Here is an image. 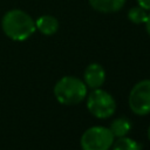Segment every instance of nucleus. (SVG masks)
I'll return each mask as SVG.
<instances>
[{
	"label": "nucleus",
	"instance_id": "f257e3e1",
	"mask_svg": "<svg viewBox=\"0 0 150 150\" xmlns=\"http://www.w3.org/2000/svg\"><path fill=\"white\" fill-rule=\"evenodd\" d=\"M1 28L5 35L13 41H25L36 30L35 20L20 8L9 9L4 14Z\"/></svg>",
	"mask_w": 150,
	"mask_h": 150
},
{
	"label": "nucleus",
	"instance_id": "f03ea898",
	"mask_svg": "<svg viewBox=\"0 0 150 150\" xmlns=\"http://www.w3.org/2000/svg\"><path fill=\"white\" fill-rule=\"evenodd\" d=\"M54 96L60 104L75 105L81 103L88 94L86 83L75 76H63L54 86Z\"/></svg>",
	"mask_w": 150,
	"mask_h": 150
},
{
	"label": "nucleus",
	"instance_id": "7ed1b4c3",
	"mask_svg": "<svg viewBox=\"0 0 150 150\" xmlns=\"http://www.w3.org/2000/svg\"><path fill=\"white\" fill-rule=\"evenodd\" d=\"M87 109L96 118H109L116 111L115 98L105 90L97 88L87 94Z\"/></svg>",
	"mask_w": 150,
	"mask_h": 150
},
{
	"label": "nucleus",
	"instance_id": "20e7f679",
	"mask_svg": "<svg viewBox=\"0 0 150 150\" xmlns=\"http://www.w3.org/2000/svg\"><path fill=\"white\" fill-rule=\"evenodd\" d=\"M114 138L109 128L95 125L88 128L82 134L80 145L82 150H110Z\"/></svg>",
	"mask_w": 150,
	"mask_h": 150
},
{
	"label": "nucleus",
	"instance_id": "39448f33",
	"mask_svg": "<svg viewBox=\"0 0 150 150\" xmlns=\"http://www.w3.org/2000/svg\"><path fill=\"white\" fill-rule=\"evenodd\" d=\"M128 103L136 115L144 116L150 112V80H142L134 84L129 93Z\"/></svg>",
	"mask_w": 150,
	"mask_h": 150
},
{
	"label": "nucleus",
	"instance_id": "423d86ee",
	"mask_svg": "<svg viewBox=\"0 0 150 150\" xmlns=\"http://www.w3.org/2000/svg\"><path fill=\"white\" fill-rule=\"evenodd\" d=\"M105 81V70L104 68L96 62H93L87 66L83 73V82L90 89H97L103 86Z\"/></svg>",
	"mask_w": 150,
	"mask_h": 150
},
{
	"label": "nucleus",
	"instance_id": "0eeeda50",
	"mask_svg": "<svg viewBox=\"0 0 150 150\" xmlns=\"http://www.w3.org/2000/svg\"><path fill=\"white\" fill-rule=\"evenodd\" d=\"M59 20L50 14H43L35 20V28L41 34L50 36L59 30Z\"/></svg>",
	"mask_w": 150,
	"mask_h": 150
},
{
	"label": "nucleus",
	"instance_id": "6e6552de",
	"mask_svg": "<svg viewBox=\"0 0 150 150\" xmlns=\"http://www.w3.org/2000/svg\"><path fill=\"white\" fill-rule=\"evenodd\" d=\"M90 7L96 12L109 14L118 12L125 4V0H88Z\"/></svg>",
	"mask_w": 150,
	"mask_h": 150
},
{
	"label": "nucleus",
	"instance_id": "1a4fd4ad",
	"mask_svg": "<svg viewBox=\"0 0 150 150\" xmlns=\"http://www.w3.org/2000/svg\"><path fill=\"white\" fill-rule=\"evenodd\" d=\"M110 131L112 132L114 137H123L127 136V134L131 129V123L127 117H118L115 118L110 124Z\"/></svg>",
	"mask_w": 150,
	"mask_h": 150
},
{
	"label": "nucleus",
	"instance_id": "9d476101",
	"mask_svg": "<svg viewBox=\"0 0 150 150\" xmlns=\"http://www.w3.org/2000/svg\"><path fill=\"white\" fill-rule=\"evenodd\" d=\"M110 149L111 150H141V145L135 139L123 136L114 141Z\"/></svg>",
	"mask_w": 150,
	"mask_h": 150
},
{
	"label": "nucleus",
	"instance_id": "9b49d317",
	"mask_svg": "<svg viewBox=\"0 0 150 150\" xmlns=\"http://www.w3.org/2000/svg\"><path fill=\"white\" fill-rule=\"evenodd\" d=\"M146 18H148V12L141 6H134L128 12V19L135 25L144 23Z\"/></svg>",
	"mask_w": 150,
	"mask_h": 150
},
{
	"label": "nucleus",
	"instance_id": "f8f14e48",
	"mask_svg": "<svg viewBox=\"0 0 150 150\" xmlns=\"http://www.w3.org/2000/svg\"><path fill=\"white\" fill-rule=\"evenodd\" d=\"M137 4L145 11H150V0H137Z\"/></svg>",
	"mask_w": 150,
	"mask_h": 150
},
{
	"label": "nucleus",
	"instance_id": "ddd939ff",
	"mask_svg": "<svg viewBox=\"0 0 150 150\" xmlns=\"http://www.w3.org/2000/svg\"><path fill=\"white\" fill-rule=\"evenodd\" d=\"M144 25H145V30H146V33H148L149 36H150V14H148V18H146Z\"/></svg>",
	"mask_w": 150,
	"mask_h": 150
},
{
	"label": "nucleus",
	"instance_id": "4468645a",
	"mask_svg": "<svg viewBox=\"0 0 150 150\" xmlns=\"http://www.w3.org/2000/svg\"><path fill=\"white\" fill-rule=\"evenodd\" d=\"M148 138H149V141H150V125H149V128H148Z\"/></svg>",
	"mask_w": 150,
	"mask_h": 150
}]
</instances>
